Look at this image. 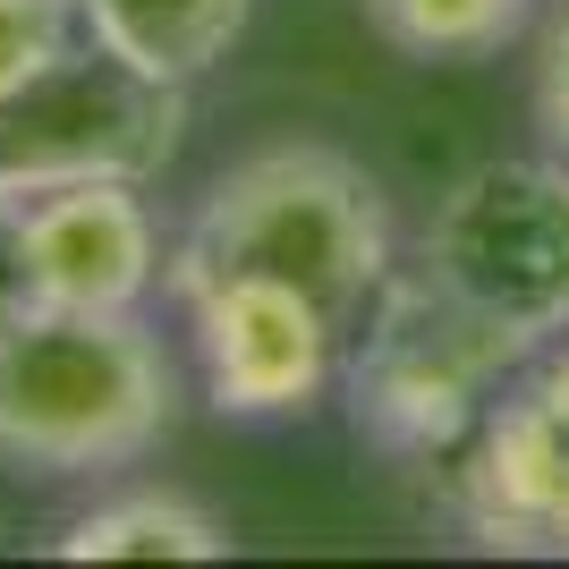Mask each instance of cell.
<instances>
[{"label": "cell", "instance_id": "30bf717a", "mask_svg": "<svg viewBox=\"0 0 569 569\" xmlns=\"http://www.w3.org/2000/svg\"><path fill=\"white\" fill-rule=\"evenodd\" d=\"M221 552H230V536H221L213 510H196L179 493H153V485L94 501L60 536V561H221Z\"/></svg>", "mask_w": 569, "mask_h": 569}, {"label": "cell", "instance_id": "277c9868", "mask_svg": "<svg viewBox=\"0 0 569 569\" xmlns=\"http://www.w3.org/2000/svg\"><path fill=\"white\" fill-rule=\"evenodd\" d=\"M188 137V86L77 34L34 86L0 102V188L60 179H153Z\"/></svg>", "mask_w": 569, "mask_h": 569}, {"label": "cell", "instance_id": "8992f818", "mask_svg": "<svg viewBox=\"0 0 569 569\" xmlns=\"http://www.w3.org/2000/svg\"><path fill=\"white\" fill-rule=\"evenodd\" d=\"M451 501L493 552H569V332L501 382L451 451Z\"/></svg>", "mask_w": 569, "mask_h": 569}, {"label": "cell", "instance_id": "3957f363", "mask_svg": "<svg viewBox=\"0 0 569 569\" xmlns=\"http://www.w3.org/2000/svg\"><path fill=\"white\" fill-rule=\"evenodd\" d=\"M527 357H536L527 332H510L433 263H417V272H391L382 298L357 315V349H340V382H349V417L375 451L451 468V451L476 433V417Z\"/></svg>", "mask_w": 569, "mask_h": 569}, {"label": "cell", "instance_id": "52a82bcc", "mask_svg": "<svg viewBox=\"0 0 569 569\" xmlns=\"http://www.w3.org/2000/svg\"><path fill=\"white\" fill-rule=\"evenodd\" d=\"M170 298L188 307L204 400L221 417H307L332 391L349 323L323 315L307 289L272 281V272H213Z\"/></svg>", "mask_w": 569, "mask_h": 569}, {"label": "cell", "instance_id": "5bb4252c", "mask_svg": "<svg viewBox=\"0 0 569 569\" xmlns=\"http://www.w3.org/2000/svg\"><path fill=\"white\" fill-rule=\"evenodd\" d=\"M34 307L43 298H34V263H26V188H0V340Z\"/></svg>", "mask_w": 569, "mask_h": 569}, {"label": "cell", "instance_id": "ba28073f", "mask_svg": "<svg viewBox=\"0 0 569 569\" xmlns=\"http://www.w3.org/2000/svg\"><path fill=\"white\" fill-rule=\"evenodd\" d=\"M26 263L43 307L137 315L170 256L137 179H60V188H26Z\"/></svg>", "mask_w": 569, "mask_h": 569}, {"label": "cell", "instance_id": "7a4b0ae2", "mask_svg": "<svg viewBox=\"0 0 569 569\" xmlns=\"http://www.w3.org/2000/svg\"><path fill=\"white\" fill-rule=\"evenodd\" d=\"M179 417V366L144 315L34 307L0 340V459L34 476H102L144 459Z\"/></svg>", "mask_w": 569, "mask_h": 569}, {"label": "cell", "instance_id": "7c38bea8", "mask_svg": "<svg viewBox=\"0 0 569 569\" xmlns=\"http://www.w3.org/2000/svg\"><path fill=\"white\" fill-rule=\"evenodd\" d=\"M77 43V9L69 0H0V102L34 86V77Z\"/></svg>", "mask_w": 569, "mask_h": 569}, {"label": "cell", "instance_id": "4fadbf2b", "mask_svg": "<svg viewBox=\"0 0 569 569\" xmlns=\"http://www.w3.org/2000/svg\"><path fill=\"white\" fill-rule=\"evenodd\" d=\"M527 102H536L545 153L569 162V0H552L545 18H536V77H527Z\"/></svg>", "mask_w": 569, "mask_h": 569}, {"label": "cell", "instance_id": "8fae6325", "mask_svg": "<svg viewBox=\"0 0 569 569\" xmlns=\"http://www.w3.org/2000/svg\"><path fill=\"white\" fill-rule=\"evenodd\" d=\"M536 18H545L536 0H366V26L400 60H426V69L493 60V51L536 34Z\"/></svg>", "mask_w": 569, "mask_h": 569}, {"label": "cell", "instance_id": "9c48e42d", "mask_svg": "<svg viewBox=\"0 0 569 569\" xmlns=\"http://www.w3.org/2000/svg\"><path fill=\"white\" fill-rule=\"evenodd\" d=\"M69 9H77V34H94V43L128 51L137 69L179 77V86H196L213 60H230V43L256 18V0H69Z\"/></svg>", "mask_w": 569, "mask_h": 569}, {"label": "cell", "instance_id": "5b68a950", "mask_svg": "<svg viewBox=\"0 0 569 569\" xmlns=\"http://www.w3.org/2000/svg\"><path fill=\"white\" fill-rule=\"evenodd\" d=\"M426 263L536 349L569 332V162H476L426 230Z\"/></svg>", "mask_w": 569, "mask_h": 569}, {"label": "cell", "instance_id": "6da1fadb", "mask_svg": "<svg viewBox=\"0 0 569 569\" xmlns=\"http://www.w3.org/2000/svg\"><path fill=\"white\" fill-rule=\"evenodd\" d=\"M213 272H272L357 332V315L400 272V238L375 170L332 144H263L230 162L204 188L188 238L170 247L162 289L213 281Z\"/></svg>", "mask_w": 569, "mask_h": 569}]
</instances>
